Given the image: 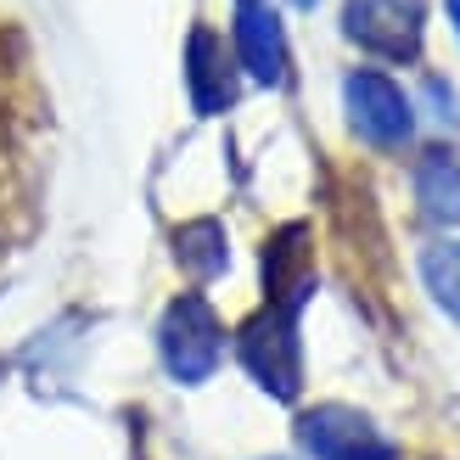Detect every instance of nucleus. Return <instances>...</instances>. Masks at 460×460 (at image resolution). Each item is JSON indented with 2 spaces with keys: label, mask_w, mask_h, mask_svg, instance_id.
I'll use <instances>...</instances> for the list:
<instances>
[{
  "label": "nucleus",
  "mask_w": 460,
  "mask_h": 460,
  "mask_svg": "<svg viewBox=\"0 0 460 460\" xmlns=\"http://www.w3.org/2000/svg\"><path fill=\"white\" fill-rule=\"evenodd\" d=\"M157 349H164V365H169L174 382H186V387L208 382L219 354H225V326H219V314H214L208 297H202V292H180L174 304L164 309Z\"/></svg>",
  "instance_id": "obj_1"
},
{
  "label": "nucleus",
  "mask_w": 460,
  "mask_h": 460,
  "mask_svg": "<svg viewBox=\"0 0 460 460\" xmlns=\"http://www.w3.org/2000/svg\"><path fill=\"white\" fill-rule=\"evenodd\" d=\"M236 354L247 365V376L264 387L270 399L292 404L304 387V349H297V314L259 309L247 314V326L236 332Z\"/></svg>",
  "instance_id": "obj_2"
},
{
  "label": "nucleus",
  "mask_w": 460,
  "mask_h": 460,
  "mask_svg": "<svg viewBox=\"0 0 460 460\" xmlns=\"http://www.w3.org/2000/svg\"><path fill=\"white\" fill-rule=\"evenodd\" d=\"M342 34L387 62H416L427 34V0H342Z\"/></svg>",
  "instance_id": "obj_3"
},
{
  "label": "nucleus",
  "mask_w": 460,
  "mask_h": 460,
  "mask_svg": "<svg viewBox=\"0 0 460 460\" xmlns=\"http://www.w3.org/2000/svg\"><path fill=\"white\" fill-rule=\"evenodd\" d=\"M342 107H349V124L365 146L399 152V146H410V135H416V112H410L404 90L387 74H371V67H359V74L342 79Z\"/></svg>",
  "instance_id": "obj_4"
},
{
  "label": "nucleus",
  "mask_w": 460,
  "mask_h": 460,
  "mask_svg": "<svg viewBox=\"0 0 460 460\" xmlns=\"http://www.w3.org/2000/svg\"><path fill=\"white\" fill-rule=\"evenodd\" d=\"M297 444L314 460H399L394 438L354 404H314L297 416Z\"/></svg>",
  "instance_id": "obj_5"
},
{
  "label": "nucleus",
  "mask_w": 460,
  "mask_h": 460,
  "mask_svg": "<svg viewBox=\"0 0 460 460\" xmlns=\"http://www.w3.org/2000/svg\"><path fill=\"white\" fill-rule=\"evenodd\" d=\"M264 309H281V314H297L314 292V236L309 225H281L275 236L264 242Z\"/></svg>",
  "instance_id": "obj_6"
},
{
  "label": "nucleus",
  "mask_w": 460,
  "mask_h": 460,
  "mask_svg": "<svg viewBox=\"0 0 460 460\" xmlns=\"http://www.w3.org/2000/svg\"><path fill=\"white\" fill-rule=\"evenodd\" d=\"M186 90H191V107L202 112V119L236 107V90H242L236 57L225 51V40L208 29V22H197L191 40H186Z\"/></svg>",
  "instance_id": "obj_7"
},
{
  "label": "nucleus",
  "mask_w": 460,
  "mask_h": 460,
  "mask_svg": "<svg viewBox=\"0 0 460 460\" xmlns=\"http://www.w3.org/2000/svg\"><path fill=\"white\" fill-rule=\"evenodd\" d=\"M236 67H247V79L259 84H281L287 79V34L264 0L236 12Z\"/></svg>",
  "instance_id": "obj_8"
},
{
  "label": "nucleus",
  "mask_w": 460,
  "mask_h": 460,
  "mask_svg": "<svg viewBox=\"0 0 460 460\" xmlns=\"http://www.w3.org/2000/svg\"><path fill=\"white\" fill-rule=\"evenodd\" d=\"M416 208L432 225H460V164L449 146H427L416 164Z\"/></svg>",
  "instance_id": "obj_9"
},
{
  "label": "nucleus",
  "mask_w": 460,
  "mask_h": 460,
  "mask_svg": "<svg viewBox=\"0 0 460 460\" xmlns=\"http://www.w3.org/2000/svg\"><path fill=\"white\" fill-rule=\"evenodd\" d=\"M174 259L191 281H219L225 264H230V247H225V225L219 219H186L174 230Z\"/></svg>",
  "instance_id": "obj_10"
},
{
  "label": "nucleus",
  "mask_w": 460,
  "mask_h": 460,
  "mask_svg": "<svg viewBox=\"0 0 460 460\" xmlns=\"http://www.w3.org/2000/svg\"><path fill=\"white\" fill-rule=\"evenodd\" d=\"M421 281L432 292V304L460 320V242H432L421 252Z\"/></svg>",
  "instance_id": "obj_11"
},
{
  "label": "nucleus",
  "mask_w": 460,
  "mask_h": 460,
  "mask_svg": "<svg viewBox=\"0 0 460 460\" xmlns=\"http://www.w3.org/2000/svg\"><path fill=\"white\" fill-rule=\"evenodd\" d=\"M449 6V22H455V34H460V0H444Z\"/></svg>",
  "instance_id": "obj_12"
},
{
  "label": "nucleus",
  "mask_w": 460,
  "mask_h": 460,
  "mask_svg": "<svg viewBox=\"0 0 460 460\" xmlns=\"http://www.w3.org/2000/svg\"><path fill=\"white\" fill-rule=\"evenodd\" d=\"M292 6H314V0H292Z\"/></svg>",
  "instance_id": "obj_13"
},
{
  "label": "nucleus",
  "mask_w": 460,
  "mask_h": 460,
  "mask_svg": "<svg viewBox=\"0 0 460 460\" xmlns=\"http://www.w3.org/2000/svg\"><path fill=\"white\" fill-rule=\"evenodd\" d=\"M242 6H259V0H242Z\"/></svg>",
  "instance_id": "obj_14"
}]
</instances>
